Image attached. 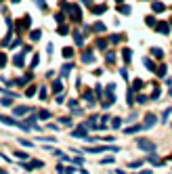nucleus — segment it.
Wrapping results in <instances>:
<instances>
[{
  "label": "nucleus",
  "mask_w": 172,
  "mask_h": 174,
  "mask_svg": "<svg viewBox=\"0 0 172 174\" xmlns=\"http://www.w3.org/2000/svg\"><path fill=\"white\" fill-rule=\"evenodd\" d=\"M61 7H63V11H65V13H69V17L76 21V23H80V21H82V11H80V7H78V4H67L65 0H61Z\"/></svg>",
  "instance_id": "obj_1"
},
{
  "label": "nucleus",
  "mask_w": 172,
  "mask_h": 174,
  "mask_svg": "<svg viewBox=\"0 0 172 174\" xmlns=\"http://www.w3.org/2000/svg\"><path fill=\"white\" fill-rule=\"evenodd\" d=\"M136 147L141 149V151H145V153H153L157 145H155L153 141H149V138H139V141H136Z\"/></svg>",
  "instance_id": "obj_2"
},
{
  "label": "nucleus",
  "mask_w": 172,
  "mask_h": 174,
  "mask_svg": "<svg viewBox=\"0 0 172 174\" xmlns=\"http://www.w3.org/2000/svg\"><path fill=\"white\" fill-rule=\"evenodd\" d=\"M155 124H157V115H153V113H145V120H143V126H145V130L153 128Z\"/></svg>",
  "instance_id": "obj_3"
},
{
  "label": "nucleus",
  "mask_w": 172,
  "mask_h": 174,
  "mask_svg": "<svg viewBox=\"0 0 172 174\" xmlns=\"http://www.w3.org/2000/svg\"><path fill=\"white\" fill-rule=\"evenodd\" d=\"M88 134V128H86V124H82L80 128H76V130H71V136H76V138H84Z\"/></svg>",
  "instance_id": "obj_4"
},
{
  "label": "nucleus",
  "mask_w": 172,
  "mask_h": 174,
  "mask_svg": "<svg viewBox=\"0 0 172 174\" xmlns=\"http://www.w3.org/2000/svg\"><path fill=\"white\" fill-rule=\"evenodd\" d=\"M25 55H28V53H17V55L13 57V65H15V67H23V63H25Z\"/></svg>",
  "instance_id": "obj_5"
},
{
  "label": "nucleus",
  "mask_w": 172,
  "mask_h": 174,
  "mask_svg": "<svg viewBox=\"0 0 172 174\" xmlns=\"http://www.w3.org/2000/svg\"><path fill=\"white\" fill-rule=\"evenodd\" d=\"M30 109H32V107H28V105H19V107H15V109H13V113H15L17 117H21V115H28V113H30Z\"/></svg>",
  "instance_id": "obj_6"
},
{
  "label": "nucleus",
  "mask_w": 172,
  "mask_h": 174,
  "mask_svg": "<svg viewBox=\"0 0 172 174\" xmlns=\"http://www.w3.org/2000/svg\"><path fill=\"white\" fill-rule=\"evenodd\" d=\"M0 122L7 124V126H17V128H19V122H17L15 117H9V115H2V113H0Z\"/></svg>",
  "instance_id": "obj_7"
},
{
  "label": "nucleus",
  "mask_w": 172,
  "mask_h": 174,
  "mask_svg": "<svg viewBox=\"0 0 172 174\" xmlns=\"http://www.w3.org/2000/svg\"><path fill=\"white\" fill-rule=\"evenodd\" d=\"M82 61H84V63H94V53L86 48V51L82 53Z\"/></svg>",
  "instance_id": "obj_8"
},
{
  "label": "nucleus",
  "mask_w": 172,
  "mask_h": 174,
  "mask_svg": "<svg viewBox=\"0 0 172 174\" xmlns=\"http://www.w3.org/2000/svg\"><path fill=\"white\" fill-rule=\"evenodd\" d=\"M155 30H160V34H164V36H166V34H170V30H172V28H170V23L162 21V23H157V28H155Z\"/></svg>",
  "instance_id": "obj_9"
},
{
  "label": "nucleus",
  "mask_w": 172,
  "mask_h": 174,
  "mask_svg": "<svg viewBox=\"0 0 172 174\" xmlns=\"http://www.w3.org/2000/svg\"><path fill=\"white\" fill-rule=\"evenodd\" d=\"M145 126L143 124H134V126H128V128H124V134H134V132H139V130H143Z\"/></svg>",
  "instance_id": "obj_10"
},
{
  "label": "nucleus",
  "mask_w": 172,
  "mask_h": 174,
  "mask_svg": "<svg viewBox=\"0 0 172 174\" xmlns=\"http://www.w3.org/2000/svg\"><path fill=\"white\" fill-rule=\"evenodd\" d=\"M32 78H34V73H32V71H28L23 78H19V80H17V84H19V86H23V84H30V82H32Z\"/></svg>",
  "instance_id": "obj_11"
},
{
  "label": "nucleus",
  "mask_w": 172,
  "mask_h": 174,
  "mask_svg": "<svg viewBox=\"0 0 172 174\" xmlns=\"http://www.w3.org/2000/svg\"><path fill=\"white\" fill-rule=\"evenodd\" d=\"M90 11H92L94 15H103V13L107 11V4H94V7H90Z\"/></svg>",
  "instance_id": "obj_12"
},
{
  "label": "nucleus",
  "mask_w": 172,
  "mask_h": 174,
  "mask_svg": "<svg viewBox=\"0 0 172 174\" xmlns=\"http://www.w3.org/2000/svg\"><path fill=\"white\" fill-rule=\"evenodd\" d=\"M73 42H76L78 46H84V34L76 30V32H73Z\"/></svg>",
  "instance_id": "obj_13"
},
{
  "label": "nucleus",
  "mask_w": 172,
  "mask_h": 174,
  "mask_svg": "<svg viewBox=\"0 0 172 174\" xmlns=\"http://www.w3.org/2000/svg\"><path fill=\"white\" fill-rule=\"evenodd\" d=\"M147 162H149L151 166H164V160H160V157H157V155H153V153L147 157Z\"/></svg>",
  "instance_id": "obj_14"
},
{
  "label": "nucleus",
  "mask_w": 172,
  "mask_h": 174,
  "mask_svg": "<svg viewBox=\"0 0 172 174\" xmlns=\"http://www.w3.org/2000/svg\"><path fill=\"white\" fill-rule=\"evenodd\" d=\"M92 30H94V32H99V34H103V32L107 30V25H105L103 21H97V23H92Z\"/></svg>",
  "instance_id": "obj_15"
},
{
  "label": "nucleus",
  "mask_w": 172,
  "mask_h": 174,
  "mask_svg": "<svg viewBox=\"0 0 172 174\" xmlns=\"http://www.w3.org/2000/svg\"><path fill=\"white\" fill-rule=\"evenodd\" d=\"M151 11H153V13H164V11H166V7H164L162 2H157V0H155V2H151Z\"/></svg>",
  "instance_id": "obj_16"
},
{
  "label": "nucleus",
  "mask_w": 172,
  "mask_h": 174,
  "mask_svg": "<svg viewBox=\"0 0 172 174\" xmlns=\"http://www.w3.org/2000/svg\"><path fill=\"white\" fill-rule=\"evenodd\" d=\"M42 166V162L40 160H32V162H28L25 164V170H36V168H40Z\"/></svg>",
  "instance_id": "obj_17"
},
{
  "label": "nucleus",
  "mask_w": 172,
  "mask_h": 174,
  "mask_svg": "<svg viewBox=\"0 0 172 174\" xmlns=\"http://www.w3.org/2000/svg\"><path fill=\"white\" fill-rule=\"evenodd\" d=\"M118 13H120V15H126V17H128V15H130L132 11H130V7H128V4H120V7H118Z\"/></svg>",
  "instance_id": "obj_18"
},
{
  "label": "nucleus",
  "mask_w": 172,
  "mask_h": 174,
  "mask_svg": "<svg viewBox=\"0 0 172 174\" xmlns=\"http://www.w3.org/2000/svg\"><path fill=\"white\" fill-rule=\"evenodd\" d=\"M115 103V94L113 92H107V99H105V109L109 107V105H113Z\"/></svg>",
  "instance_id": "obj_19"
},
{
  "label": "nucleus",
  "mask_w": 172,
  "mask_h": 174,
  "mask_svg": "<svg viewBox=\"0 0 172 174\" xmlns=\"http://www.w3.org/2000/svg\"><path fill=\"white\" fill-rule=\"evenodd\" d=\"M40 38H42V32H40V30H34V32L30 34V40H32V42H38Z\"/></svg>",
  "instance_id": "obj_20"
},
{
  "label": "nucleus",
  "mask_w": 172,
  "mask_h": 174,
  "mask_svg": "<svg viewBox=\"0 0 172 174\" xmlns=\"http://www.w3.org/2000/svg\"><path fill=\"white\" fill-rule=\"evenodd\" d=\"M61 53H63V57H65V59H71V57H73V48H71V46H65Z\"/></svg>",
  "instance_id": "obj_21"
},
{
  "label": "nucleus",
  "mask_w": 172,
  "mask_h": 174,
  "mask_svg": "<svg viewBox=\"0 0 172 174\" xmlns=\"http://www.w3.org/2000/svg\"><path fill=\"white\" fill-rule=\"evenodd\" d=\"M36 117H38V120H48V117H51V111L42 109V111H38V113H36Z\"/></svg>",
  "instance_id": "obj_22"
},
{
  "label": "nucleus",
  "mask_w": 172,
  "mask_h": 174,
  "mask_svg": "<svg viewBox=\"0 0 172 174\" xmlns=\"http://www.w3.org/2000/svg\"><path fill=\"white\" fill-rule=\"evenodd\" d=\"M122 57H124V61H126V63H128V61H132V51H130V48H124Z\"/></svg>",
  "instance_id": "obj_23"
},
{
  "label": "nucleus",
  "mask_w": 172,
  "mask_h": 174,
  "mask_svg": "<svg viewBox=\"0 0 172 174\" xmlns=\"http://www.w3.org/2000/svg\"><path fill=\"white\" fill-rule=\"evenodd\" d=\"M82 96H84V101H88V103H90V105H92V103H94V94H92V92H90V90H86V92H84V94H82Z\"/></svg>",
  "instance_id": "obj_24"
},
{
  "label": "nucleus",
  "mask_w": 172,
  "mask_h": 174,
  "mask_svg": "<svg viewBox=\"0 0 172 174\" xmlns=\"http://www.w3.org/2000/svg\"><path fill=\"white\" fill-rule=\"evenodd\" d=\"M97 48L105 51V48H107V40H105V38H99V40H97Z\"/></svg>",
  "instance_id": "obj_25"
},
{
  "label": "nucleus",
  "mask_w": 172,
  "mask_h": 174,
  "mask_svg": "<svg viewBox=\"0 0 172 174\" xmlns=\"http://www.w3.org/2000/svg\"><path fill=\"white\" fill-rule=\"evenodd\" d=\"M151 55L162 59V57H164V51H162V48H157V46H153V48H151Z\"/></svg>",
  "instance_id": "obj_26"
},
{
  "label": "nucleus",
  "mask_w": 172,
  "mask_h": 174,
  "mask_svg": "<svg viewBox=\"0 0 172 174\" xmlns=\"http://www.w3.org/2000/svg\"><path fill=\"white\" fill-rule=\"evenodd\" d=\"M143 65H145L147 69H151V71H155V65H153V61H151V59H143Z\"/></svg>",
  "instance_id": "obj_27"
},
{
  "label": "nucleus",
  "mask_w": 172,
  "mask_h": 174,
  "mask_svg": "<svg viewBox=\"0 0 172 174\" xmlns=\"http://www.w3.org/2000/svg\"><path fill=\"white\" fill-rule=\"evenodd\" d=\"M30 25H32V17L25 15V17H23V30H30Z\"/></svg>",
  "instance_id": "obj_28"
},
{
  "label": "nucleus",
  "mask_w": 172,
  "mask_h": 174,
  "mask_svg": "<svg viewBox=\"0 0 172 174\" xmlns=\"http://www.w3.org/2000/svg\"><path fill=\"white\" fill-rule=\"evenodd\" d=\"M155 71H157V76H160V78H164V76H166V71H168V67H166V65H160Z\"/></svg>",
  "instance_id": "obj_29"
},
{
  "label": "nucleus",
  "mask_w": 172,
  "mask_h": 174,
  "mask_svg": "<svg viewBox=\"0 0 172 174\" xmlns=\"http://www.w3.org/2000/svg\"><path fill=\"white\" fill-rule=\"evenodd\" d=\"M0 103H2L4 107H9V105L13 103V96H2V99H0Z\"/></svg>",
  "instance_id": "obj_30"
},
{
  "label": "nucleus",
  "mask_w": 172,
  "mask_h": 174,
  "mask_svg": "<svg viewBox=\"0 0 172 174\" xmlns=\"http://www.w3.org/2000/svg\"><path fill=\"white\" fill-rule=\"evenodd\" d=\"M57 32H59V36H67V34H69V28H67V25H59Z\"/></svg>",
  "instance_id": "obj_31"
},
{
  "label": "nucleus",
  "mask_w": 172,
  "mask_h": 174,
  "mask_svg": "<svg viewBox=\"0 0 172 174\" xmlns=\"http://www.w3.org/2000/svg\"><path fill=\"white\" fill-rule=\"evenodd\" d=\"M109 42H111V44H120V42H122V36H120V34H113V36L109 38Z\"/></svg>",
  "instance_id": "obj_32"
},
{
  "label": "nucleus",
  "mask_w": 172,
  "mask_h": 174,
  "mask_svg": "<svg viewBox=\"0 0 172 174\" xmlns=\"http://www.w3.org/2000/svg\"><path fill=\"white\" fill-rule=\"evenodd\" d=\"M122 126V117H113L111 120V128H120Z\"/></svg>",
  "instance_id": "obj_33"
},
{
  "label": "nucleus",
  "mask_w": 172,
  "mask_h": 174,
  "mask_svg": "<svg viewBox=\"0 0 172 174\" xmlns=\"http://www.w3.org/2000/svg\"><path fill=\"white\" fill-rule=\"evenodd\" d=\"M53 90H55V92H63V84H61V82L57 80V82L53 84Z\"/></svg>",
  "instance_id": "obj_34"
},
{
  "label": "nucleus",
  "mask_w": 172,
  "mask_h": 174,
  "mask_svg": "<svg viewBox=\"0 0 172 174\" xmlns=\"http://www.w3.org/2000/svg\"><path fill=\"white\" fill-rule=\"evenodd\" d=\"M36 94V86H28L25 88V96H34Z\"/></svg>",
  "instance_id": "obj_35"
},
{
  "label": "nucleus",
  "mask_w": 172,
  "mask_h": 174,
  "mask_svg": "<svg viewBox=\"0 0 172 174\" xmlns=\"http://www.w3.org/2000/svg\"><path fill=\"white\" fill-rule=\"evenodd\" d=\"M15 157H19V160H30L25 151H15Z\"/></svg>",
  "instance_id": "obj_36"
},
{
  "label": "nucleus",
  "mask_w": 172,
  "mask_h": 174,
  "mask_svg": "<svg viewBox=\"0 0 172 174\" xmlns=\"http://www.w3.org/2000/svg\"><path fill=\"white\" fill-rule=\"evenodd\" d=\"M105 61H107V63H113V61H115V55H113V53H105Z\"/></svg>",
  "instance_id": "obj_37"
},
{
  "label": "nucleus",
  "mask_w": 172,
  "mask_h": 174,
  "mask_svg": "<svg viewBox=\"0 0 172 174\" xmlns=\"http://www.w3.org/2000/svg\"><path fill=\"white\" fill-rule=\"evenodd\" d=\"M69 162H71V164H76V166H82V164H84V160H82V157H71Z\"/></svg>",
  "instance_id": "obj_38"
},
{
  "label": "nucleus",
  "mask_w": 172,
  "mask_h": 174,
  "mask_svg": "<svg viewBox=\"0 0 172 174\" xmlns=\"http://www.w3.org/2000/svg\"><path fill=\"white\" fill-rule=\"evenodd\" d=\"M67 105H69V109H76V107H78V101H76V99H69Z\"/></svg>",
  "instance_id": "obj_39"
},
{
  "label": "nucleus",
  "mask_w": 172,
  "mask_h": 174,
  "mask_svg": "<svg viewBox=\"0 0 172 174\" xmlns=\"http://www.w3.org/2000/svg\"><path fill=\"white\" fill-rule=\"evenodd\" d=\"M4 65H7V55H4V53H0V69H2Z\"/></svg>",
  "instance_id": "obj_40"
},
{
  "label": "nucleus",
  "mask_w": 172,
  "mask_h": 174,
  "mask_svg": "<svg viewBox=\"0 0 172 174\" xmlns=\"http://www.w3.org/2000/svg\"><path fill=\"white\" fill-rule=\"evenodd\" d=\"M139 88H143V80H134V84H132V90H139Z\"/></svg>",
  "instance_id": "obj_41"
},
{
  "label": "nucleus",
  "mask_w": 172,
  "mask_h": 174,
  "mask_svg": "<svg viewBox=\"0 0 172 174\" xmlns=\"http://www.w3.org/2000/svg\"><path fill=\"white\" fill-rule=\"evenodd\" d=\"M19 143H21L23 147H34V143H32V141H28V138H21Z\"/></svg>",
  "instance_id": "obj_42"
},
{
  "label": "nucleus",
  "mask_w": 172,
  "mask_h": 174,
  "mask_svg": "<svg viewBox=\"0 0 172 174\" xmlns=\"http://www.w3.org/2000/svg\"><path fill=\"white\" fill-rule=\"evenodd\" d=\"M69 71H71V65H63V69H61V76H67Z\"/></svg>",
  "instance_id": "obj_43"
},
{
  "label": "nucleus",
  "mask_w": 172,
  "mask_h": 174,
  "mask_svg": "<svg viewBox=\"0 0 172 174\" xmlns=\"http://www.w3.org/2000/svg\"><path fill=\"white\" fill-rule=\"evenodd\" d=\"M128 166H130V168H139V166H143V160H141V162H139V160H134V162H130Z\"/></svg>",
  "instance_id": "obj_44"
},
{
  "label": "nucleus",
  "mask_w": 172,
  "mask_h": 174,
  "mask_svg": "<svg viewBox=\"0 0 172 174\" xmlns=\"http://www.w3.org/2000/svg\"><path fill=\"white\" fill-rule=\"evenodd\" d=\"M145 21H147V25H151V28H155V19H153V17H147Z\"/></svg>",
  "instance_id": "obj_45"
},
{
  "label": "nucleus",
  "mask_w": 172,
  "mask_h": 174,
  "mask_svg": "<svg viewBox=\"0 0 172 174\" xmlns=\"http://www.w3.org/2000/svg\"><path fill=\"white\" fill-rule=\"evenodd\" d=\"M55 19H57V21H63V19H65V11H61V13H57V15H55Z\"/></svg>",
  "instance_id": "obj_46"
},
{
  "label": "nucleus",
  "mask_w": 172,
  "mask_h": 174,
  "mask_svg": "<svg viewBox=\"0 0 172 174\" xmlns=\"http://www.w3.org/2000/svg\"><path fill=\"white\" fill-rule=\"evenodd\" d=\"M101 90H103V88H101V86H94V94H97V96H99V99H101V96H103V92H101Z\"/></svg>",
  "instance_id": "obj_47"
},
{
  "label": "nucleus",
  "mask_w": 172,
  "mask_h": 174,
  "mask_svg": "<svg viewBox=\"0 0 172 174\" xmlns=\"http://www.w3.org/2000/svg\"><path fill=\"white\" fill-rule=\"evenodd\" d=\"M120 76H122V78H124V80H128V71H126L124 67H122V69H120Z\"/></svg>",
  "instance_id": "obj_48"
},
{
  "label": "nucleus",
  "mask_w": 172,
  "mask_h": 174,
  "mask_svg": "<svg viewBox=\"0 0 172 174\" xmlns=\"http://www.w3.org/2000/svg\"><path fill=\"white\" fill-rule=\"evenodd\" d=\"M38 61H40V55H34V59H32V67H36Z\"/></svg>",
  "instance_id": "obj_49"
},
{
  "label": "nucleus",
  "mask_w": 172,
  "mask_h": 174,
  "mask_svg": "<svg viewBox=\"0 0 172 174\" xmlns=\"http://www.w3.org/2000/svg\"><path fill=\"white\" fill-rule=\"evenodd\" d=\"M101 164H113V157H111V155H107L105 160H101Z\"/></svg>",
  "instance_id": "obj_50"
},
{
  "label": "nucleus",
  "mask_w": 172,
  "mask_h": 174,
  "mask_svg": "<svg viewBox=\"0 0 172 174\" xmlns=\"http://www.w3.org/2000/svg\"><path fill=\"white\" fill-rule=\"evenodd\" d=\"M160 92H162V90H160V88H155V90H153V94H151V99H160Z\"/></svg>",
  "instance_id": "obj_51"
},
{
  "label": "nucleus",
  "mask_w": 172,
  "mask_h": 174,
  "mask_svg": "<svg viewBox=\"0 0 172 174\" xmlns=\"http://www.w3.org/2000/svg\"><path fill=\"white\" fill-rule=\"evenodd\" d=\"M55 99H57V103H63V101H65V94H57Z\"/></svg>",
  "instance_id": "obj_52"
},
{
  "label": "nucleus",
  "mask_w": 172,
  "mask_h": 174,
  "mask_svg": "<svg viewBox=\"0 0 172 174\" xmlns=\"http://www.w3.org/2000/svg\"><path fill=\"white\" fill-rule=\"evenodd\" d=\"M36 4H38L40 9H46V2H44V0H36Z\"/></svg>",
  "instance_id": "obj_53"
},
{
  "label": "nucleus",
  "mask_w": 172,
  "mask_h": 174,
  "mask_svg": "<svg viewBox=\"0 0 172 174\" xmlns=\"http://www.w3.org/2000/svg\"><path fill=\"white\" fill-rule=\"evenodd\" d=\"M136 101H139V103H145V101H147V96H143V94H139V96H136Z\"/></svg>",
  "instance_id": "obj_54"
},
{
  "label": "nucleus",
  "mask_w": 172,
  "mask_h": 174,
  "mask_svg": "<svg viewBox=\"0 0 172 174\" xmlns=\"http://www.w3.org/2000/svg\"><path fill=\"white\" fill-rule=\"evenodd\" d=\"M170 113H172V109H166V111H164V120H168V117H170Z\"/></svg>",
  "instance_id": "obj_55"
},
{
  "label": "nucleus",
  "mask_w": 172,
  "mask_h": 174,
  "mask_svg": "<svg viewBox=\"0 0 172 174\" xmlns=\"http://www.w3.org/2000/svg\"><path fill=\"white\" fill-rule=\"evenodd\" d=\"M82 2H84V4H88V7H92V2H94V0H82Z\"/></svg>",
  "instance_id": "obj_56"
},
{
  "label": "nucleus",
  "mask_w": 172,
  "mask_h": 174,
  "mask_svg": "<svg viewBox=\"0 0 172 174\" xmlns=\"http://www.w3.org/2000/svg\"><path fill=\"white\" fill-rule=\"evenodd\" d=\"M136 174H151V170H141V172H136Z\"/></svg>",
  "instance_id": "obj_57"
},
{
  "label": "nucleus",
  "mask_w": 172,
  "mask_h": 174,
  "mask_svg": "<svg viewBox=\"0 0 172 174\" xmlns=\"http://www.w3.org/2000/svg\"><path fill=\"white\" fill-rule=\"evenodd\" d=\"M0 174H9V172H4V170H0Z\"/></svg>",
  "instance_id": "obj_58"
},
{
  "label": "nucleus",
  "mask_w": 172,
  "mask_h": 174,
  "mask_svg": "<svg viewBox=\"0 0 172 174\" xmlns=\"http://www.w3.org/2000/svg\"><path fill=\"white\" fill-rule=\"evenodd\" d=\"M115 2H120V4H122V0H115Z\"/></svg>",
  "instance_id": "obj_59"
},
{
  "label": "nucleus",
  "mask_w": 172,
  "mask_h": 174,
  "mask_svg": "<svg viewBox=\"0 0 172 174\" xmlns=\"http://www.w3.org/2000/svg\"><path fill=\"white\" fill-rule=\"evenodd\" d=\"M13 2H15V4H17V2H19V0H13Z\"/></svg>",
  "instance_id": "obj_60"
},
{
  "label": "nucleus",
  "mask_w": 172,
  "mask_h": 174,
  "mask_svg": "<svg viewBox=\"0 0 172 174\" xmlns=\"http://www.w3.org/2000/svg\"><path fill=\"white\" fill-rule=\"evenodd\" d=\"M170 28H172V19H170Z\"/></svg>",
  "instance_id": "obj_61"
},
{
  "label": "nucleus",
  "mask_w": 172,
  "mask_h": 174,
  "mask_svg": "<svg viewBox=\"0 0 172 174\" xmlns=\"http://www.w3.org/2000/svg\"><path fill=\"white\" fill-rule=\"evenodd\" d=\"M170 96H172V88H170Z\"/></svg>",
  "instance_id": "obj_62"
},
{
  "label": "nucleus",
  "mask_w": 172,
  "mask_h": 174,
  "mask_svg": "<svg viewBox=\"0 0 172 174\" xmlns=\"http://www.w3.org/2000/svg\"><path fill=\"white\" fill-rule=\"evenodd\" d=\"M0 2H2V0H0Z\"/></svg>",
  "instance_id": "obj_63"
}]
</instances>
